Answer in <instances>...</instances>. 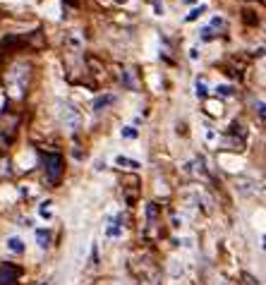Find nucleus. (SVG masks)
<instances>
[{"label":"nucleus","mask_w":266,"mask_h":285,"mask_svg":"<svg viewBox=\"0 0 266 285\" xmlns=\"http://www.w3.org/2000/svg\"><path fill=\"white\" fill-rule=\"evenodd\" d=\"M118 2H127V0H118Z\"/></svg>","instance_id":"5701e85b"},{"label":"nucleus","mask_w":266,"mask_h":285,"mask_svg":"<svg viewBox=\"0 0 266 285\" xmlns=\"http://www.w3.org/2000/svg\"><path fill=\"white\" fill-rule=\"evenodd\" d=\"M206 110L211 113V115H223V106H221V101H206Z\"/></svg>","instance_id":"ddd939ff"},{"label":"nucleus","mask_w":266,"mask_h":285,"mask_svg":"<svg viewBox=\"0 0 266 285\" xmlns=\"http://www.w3.org/2000/svg\"><path fill=\"white\" fill-rule=\"evenodd\" d=\"M177 245L185 247V250H192V247H195V245H192V237H182V240H177Z\"/></svg>","instance_id":"a211bd4d"},{"label":"nucleus","mask_w":266,"mask_h":285,"mask_svg":"<svg viewBox=\"0 0 266 285\" xmlns=\"http://www.w3.org/2000/svg\"><path fill=\"white\" fill-rule=\"evenodd\" d=\"M118 98H115V94H101V96H96L94 98V103H91V108H94V113H101V110H106L108 106H113Z\"/></svg>","instance_id":"20e7f679"},{"label":"nucleus","mask_w":266,"mask_h":285,"mask_svg":"<svg viewBox=\"0 0 266 285\" xmlns=\"http://www.w3.org/2000/svg\"><path fill=\"white\" fill-rule=\"evenodd\" d=\"M195 94L199 98H206V94H209V84H206V79L204 77H199L195 82Z\"/></svg>","instance_id":"9b49d317"},{"label":"nucleus","mask_w":266,"mask_h":285,"mask_svg":"<svg viewBox=\"0 0 266 285\" xmlns=\"http://www.w3.org/2000/svg\"><path fill=\"white\" fill-rule=\"evenodd\" d=\"M199 48H197V46H192V48H190V60H192V63H197V60H199Z\"/></svg>","instance_id":"6ab92c4d"},{"label":"nucleus","mask_w":266,"mask_h":285,"mask_svg":"<svg viewBox=\"0 0 266 285\" xmlns=\"http://www.w3.org/2000/svg\"><path fill=\"white\" fill-rule=\"evenodd\" d=\"M113 163H115L118 168H123V170H139V168H142V163H139V160L127 158V156H115Z\"/></svg>","instance_id":"423d86ee"},{"label":"nucleus","mask_w":266,"mask_h":285,"mask_svg":"<svg viewBox=\"0 0 266 285\" xmlns=\"http://www.w3.org/2000/svg\"><path fill=\"white\" fill-rule=\"evenodd\" d=\"M154 15H163V2L161 0H154Z\"/></svg>","instance_id":"aec40b11"},{"label":"nucleus","mask_w":266,"mask_h":285,"mask_svg":"<svg viewBox=\"0 0 266 285\" xmlns=\"http://www.w3.org/2000/svg\"><path fill=\"white\" fill-rule=\"evenodd\" d=\"M185 170L187 173H192V175H206V165H204V158L201 156H197V158H192L187 165H185Z\"/></svg>","instance_id":"0eeeda50"},{"label":"nucleus","mask_w":266,"mask_h":285,"mask_svg":"<svg viewBox=\"0 0 266 285\" xmlns=\"http://www.w3.org/2000/svg\"><path fill=\"white\" fill-rule=\"evenodd\" d=\"M204 12H206V5H199V7H192V12H190V15H187V22H195L197 17H201V15H204Z\"/></svg>","instance_id":"2eb2a0df"},{"label":"nucleus","mask_w":266,"mask_h":285,"mask_svg":"<svg viewBox=\"0 0 266 285\" xmlns=\"http://www.w3.org/2000/svg\"><path fill=\"white\" fill-rule=\"evenodd\" d=\"M204 139H206V144H209V146H218V142H221V134H218V129H216V127H211L209 123H204Z\"/></svg>","instance_id":"1a4fd4ad"},{"label":"nucleus","mask_w":266,"mask_h":285,"mask_svg":"<svg viewBox=\"0 0 266 285\" xmlns=\"http://www.w3.org/2000/svg\"><path fill=\"white\" fill-rule=\"evenodd\" d=\"M36 245H38L41 250H46V247L51 245V235L43 230V228H38V230H36Z\"/></svg>","instance_id":"9d476101"},{"label":"nucleus","mask_w":266,"mask_h":285,"mask_svg":"<svg viewBox=\"0 0 266 285\" xmlns=\"http://www.w3.org/2000/svg\"><path fill=\"white\" fill-rule=\"evenodd\" d=\"M201 38H204V41H209V38H213V36H216V32H213L211 27H204V29H201Z\"/></svg>","instance_id":"f3484780"},{"label":"nucleus","mask_w":266,"mask_h":285,"mask_svg":"<svg viewBox=\"0 0 266 285\" xmlns=\"http://www.w3.org/2000/svg\"><path fill=\"white\" fill-rule=\"evenodd\" d=\"M213 91H216V96H223V98H228V96H233V94H235L231 84H216V87H213Z\"/></svg>","instance_id":"f8f14e48"},{"label":"nucleus","mask_w":266,"mask_h":285,"mask_svg":"<svg viewBox=\"0 0 266 285\" xmlns=\"http://www.w3.org/2000/svg\"><path fill=\"white\" fill-rule=\"evenodd\" d=\"M123 216H113L110 221L106 223V228H103V235H106L108 240H115V237H123Z\"/></svg>","instance_id":"7ed1b4c3"},{"label":"nucleus","mask_w":266,"mask_h":285,"mask_svg":"<svg viewBox=\"0 0 266 285\" xmlns=\"http://www.w3.org/2000/svg\"><path fill=\"white\" fill-rule=\"evenodd\" d=\"M53 216H55V209H53V201H51V199H46V201L38 204V218H41V221H53Z\"/></svg>","instance_id":"6e6552de"},{"label":"nucleus","mask_w":266,"mask_h":285,"mask_svg":"<svg viewBox=\"0 0 266 285\" xmlns=\"http://www.w3.org/2000/svg\"><path fill=\"white\" fill-rule=\"evenodd\" d=\"M182 2H192V0H182Z\"/></svg>","instance_id":"4be33fe9"},{"label":"nucleus","mask_w":266,"mask_h":285,"mask_svg":"<svg viewBox=\"0 0 266 285\" xmlns=\"http://www.w3.org/2000/svg\"><path fill=\"white\" fill-rule=\"evenodd\" d=\"M43 170L48 182H58L63 175V156L60 154H46L43 156Z\"/></svg>","instance_id":"f257e3e1"},{"label":"nucleus","mask_w":266,"mask_h":285,"mask_svg":"<svg viewBox=\"0 0 266 285\" xmlns=\"http://www.w3.org/2000/svg\"><path fill=\"white\" fill-rule=\"evenodd\" d=\"M254 106H257V113H259V118L264 120V101H254Z\"/></svg>","instance_id":"412c9836"},{"label":"nucleus","mask_w":266,"mask_h":285,"mask_svg":"<svg viewBox=\"0 0 266 285\" xmlns=\"http://www.w3.org/2000/svg\"><path fill=\"white\" fill-rule=\"evenodd\" d=\"M170 273H173V278L182 276V264H180L177 259H173V261H170Z\"/></svg>","instance_id":"dca6fc26"},{"label":"nucleus","mask_w":266,"mask_h":285,"mask_svg":"<svg viewBox=\"0 0 266 285\" xmlns=\"http://www.w3.org/2000/svg\"><path fill=\"white\" fill-rule=\"evenodd\" d=\"M5 247H7V252H12V254H24L27 242H24L19 235H10V237L5 240Z\"/></svg>","instance_id":"39448f33"},{"label":"nucleus","mask_w":266,"mask_h":285,"mask_svg":"<svg viewBox=\"0 0 266 285\" xmlns=\"http://www.w3.org/2000/svg\"><path fill=\"white\" fill-rule=\"evenodd\" d=\"M120 137H125V139H134V137H137V127L134 125H123L120 127Z\"/></svg>","instance_id":"4468645a"},{"label":"nucleus","mask_w":266,"mask_h":285,"mask_svg":"<svg viewBox=\"0 0 266 285\" xmlns=\"http://www.w3.org/2000/svg\"><path fill=\"white\" fill-rule=\"evenodd\" d=\"M60 118H63V123H65V127H67L70 132H77L79 125H82V115H79V110H77L74 106H70V103H65V106L60 108Z\"/></svg>","instance_id":"f03ea898"}]
</instances>
